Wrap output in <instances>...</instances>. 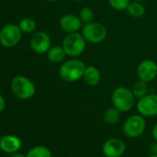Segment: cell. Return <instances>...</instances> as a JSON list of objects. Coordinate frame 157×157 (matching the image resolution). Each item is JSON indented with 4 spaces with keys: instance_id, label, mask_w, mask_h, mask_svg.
Returning a JSON list of instances; mask_svg holds the SVG:
<instances>
[{
    "instance_id": "1",
    "label": "cell",
    "mask_w": 157,
    "mask_h": 157,
    "mask_svg": "<svg viewBox=\"0 0 157 157\" xmlns=\"http://www.w3.org/2000/svg\"><path fill=\"white\" fill-rule=\"evenodd\" d=\"M86 65L82 60L73 57L65 61L59 68V77L66 82H75L83 77Z\"/></svg>"
},
{
    "instance_id": "2",
    "label": "cell",
    "mask_w": 157,
    "mask_h": 157,
    "mask_svg": "<svg viewBox=\"0 0 157 157\" xmlns=\"http://www.w3.org/2000/svg\"><path fill=\"white\" fill-rule=\"evenodd\" d=\"M135 96L131 91L125 86L117 87L111 96L113 106L120 112H128L135 105Z\"/></svg>"
},
{
    "instance_id": "3",
    "label": "cell",
    "mask_w": 157,
    "mask_h": 157,
    "mask_svg": "<svg viewBox=\"0 0 157 157\" xmlns=\"http://www.w3.org/2000/svg\"><path fill=\"white\" fill-rule=\"evenodd\" d=\"M86 43L87 42L82 33H71L65 36L62 46L67 56L70 57H78L83 54L86 48Z\"/></svg>"
},
{
    "instance_id": "4",
    "label": "cell",
    "mask_w": 157,
    "mask_h": 157,
    "mask_svg": "<svg viewBox=\"0 0 157 157\" xmlns=\"http://www.w3.org/2000/svg\"><path fill=\"white\" fill-rule=\"evenodd\" d=\"M82 34L87 43L100 44L105 40L107 36V30L102 23L92 21L82 26Z\"/></svg>"
},
{
    "instance_id": "5",
    "label": "cell",
    "mask_w": 157,
    "mask_h": 157,
    "mask_svg": "<svg viewBox=\"0 0 157 157\" xmlns=\"http://www.w3.org/2000/svg\"><path fill=\"white\" fill-rule=\"evenodd\" d=\"M11 90L18 98L22 100L32 98L36 91L33 82L23 76H17L13 78L11 82Z\"/></svg>"
},
{
    "instance_id": "6",
    "label": "cell",
    "mask_w": 157,
    "mask_h": 157,
    "mask_svg": "<svg viewBox=\"0 0 157 157\" xmlns=\"http://www.w3.org/2000/svg\"><path fill=\"white\" fill-rule=\"evenodd\" d=\"M146 123L143 116L132 115L128 117L123 124V133L131 139L140 137L145 130Z\"/></svg>"
},
{
    "instance_id": "7",
    "label": "cell",
    "mask_w": 157,
    "mask_h": 157,
    "mask_svg": "<svg viewBox=\"0 0 157 157\" xmlns=\"http://www.w3.org/2000/svg\"><path fill=\"white\" fill-rule=\"evenodd\" d=\"M21 39V30L15 24H8L0 31V43L6 47L15 46Z\"/></svg>"
},
{
    "instance_id": "8",
    "label": "cell",
    "mask_w": 157,
    "mask_h": 157,
    "mask_svg": "<svg viewBox=\"0 0 157 157\" xmlns=\"http://www.w3.org/2000/svg\"><path fill=\"white\" fill-rule=\"evenodd\" d=\"M136 105L138 112L143 117H151L157 116V94H146L139 99Z\"/></svg>"
},
{
    "instance_id": "9",
    "label": "cell",
    "mask_w": 157,
    "mask_h": 157,
    "mask_svg": "<svg viewBox=\"0 0 157 157\" xmlns=\"http://www.w3.org/2000/svg\"><path fill=\"white\" fill-rule=\"evenodd\" d=\"M139 80L145 82H151L157 77V64L151 59L142 60L137 67Z\"/></svg>"
},
{
    "instance_id": "10",
    "label": "cell",
    "mask_w": 157,
    "mask_h": 157,
    "mask_svg": "<svg viewBox=\"0 0 157 157\" xmlns=\"http://www.w3.org/2000/svg\"><path fill=\"white\" fill-rule=\"evenodd\" d=\"M126 150L125 142L117 138L107 140L102 147V151L106 157H120Z\"/></svg>"
},
{
    "instance_id": "11",
    "label": "cell",
    "mask_w": 157,
    "mask_h": 157,
    "mask_svg": "<svg viewBox=\"0 0 157 157\" xmlns=\"http://www.w3.org/2000/svg\"><path fill=\"white\" fill-rule=\"evenodd\" d=\"M31 47L37 54L47 53L51 47L50 36L44 32L35 33L31 39Z\"/></svg>"
},
{
    "instance_id": "12",
    "label": "cell",
    "mask_w": 157,
    "mask_h": 157,
    "mask_svg": "<svg viewBox=\"0 0 157 157\" xmlns=\"http://www.w3.org/2000/svg\"><path fill=\"white\" fill-rule=\"evenodd\" d=\"M82 23L80 17L72 13L63 15L59 21L61 29L67 33L80 32L82 29Z\"/></svg>"
},
{
    "instance_id": "13",
    "label": "cell",
    "mask_w": 157,
    "mask_h": 157,
    "mask_svg": "<svg viewBox=\"0 0 157 157\" xmlns=\"http://www.w3.org/2000/svg\"><path fill=\"white\" fill-rule=\"evenodd\" d=\"M21 147V140L14 135H7L0 140V149L8 153L17 152Z\"/></svg>"
},
{
    "instance_id": "14",
    "label": "cell",
    "mask_w": 157,
    "mask_h": 157,
    "mask_svg": "<svg viewBox=\"0 0 157 157\" xmlns=\"http://www.w3.org/2000/svg\"><path fill=\"white\" fill-rule=\"evenodd\" d=\"M82 78L87 85L96 86L101 81V73L94 66H86Z\"/></svg>"
},
{
    "instance_id": "15",
    "label": "cell",
    "mask_w": 157,
    "mask_h": 157,
    "mask_svg": "<svg viewBox=\"0 0 157 157\" xmlns=\"http://www.w3.org/2000/svg\"><path fill=\"white\" fill-rule=\"evenodd\" d=\"M66 56H67V54L63 46H60V45L51 46L50 49L47 51V57L49 61L52 63H60L65 59Z\"/></svg>"
},
{
    "instance_id": "16",
    "label": "cell",
    "mask_w": 157,
    "mask_h": 157,
    "mask_svg": "<svg viewBox=\"0 0 157 157\" xmlns=\"http://www.w3.org/2000/svg\"><path fill=\"white\" fill-rule=\"evenodd\" d=\"M126 10L128 11L129 16H131L132 18H137V19L143 17L145 14L144 6L141 4V2H138V1L130 2Z\"/></svg>"
},
{
    "instance_id": "17",
    "label": "cell",
    "mask_w": 157,
    "mask_h": 157,
    "mask_svg": "<svg viewBox=\"0 0 157 157\" xmlns=\"http://www.w3.org/2000/svg\"><path fill=\"white\" fill-rule=\"evenodd\" d=\"M148 88H149L148 87V82H145L143 81L139 80L138 82H136L133 84L131 91H132L135 98L140 99L141 97L148 94Z\"/></svg>"
},
{
    "instance_id": "18",
    "label": "cell",
    "mask_w": 157,
    "mask_h": 157,
    "mask_svg": "<svg viewBox=\"0 0 157 157\" xmlns=\"http://www.w3.org/2000/svg\"><path fill=\"white\" fill-rule=\"evenodd\" d=\"M119 118H120V111L117 110L114 106L105 110V112L104 114V119L109 125H114V124L117 123Z\"/></svg>"
},
{
    "instance_id": "19",
    "label": "cell",
    "mask_w": 157,
    "mask_h": 157,
    "mask_svg": "<svg viewBox=\"0 0 157 157\" xmlns=\"http://www.w3.org/2000/svg\"><path fill=\"white\" fill-rule=\"evenodd\" d=\"M26 157H52L51 151L44 146H36L31 149Z\"/></svg>"
},
{
    "instance_id": "20",
    "label": "cell",
    "mask_w": 157,
    "mask_h": 157,
    "mask_svg": "<svg viewBox=\"0 0 157 157\" xmlns=\"http://www.w3.org/2000/svg\"><path fill=\"white\" fill-rule=\"evenodd\" d=\"M20 28L21 32L24 33H32L36 29V22L34 20L31 18H24L20 22Z\"/></svg>"
},
{
    "instance_id": "21",
    "label": "cell",
    "mask_w": 157,
    "mask_h": 157,
    "mask_svg": "<svg viewBox=\"0 0 157 157\" xmlns=\"http://www.w3.org/2000/svg\"><path fill=\"white\" fill-rule=\"evenodd\" d=\"M78 17L82 20V21L86 24V23H90L92 21H94V10L89 8V7H85L83 8L81 11L80 14H78Z\"/></svg>"
},
{
    "instance_id": "22",
    "label": "cell",
    "mask_w": 157,
    "mask_h": 157,
    "mask_svg": "<svg viewBox=\"0 0 157 157\" xmlns=\"http://www.w3.org/2000/svg\"><path fill=\"white\" fill-rule=\"evenodd\" d=\"M108 3L115 10L123 11L127 10L128 4L130 3V0H108Z\"/></svg>"
},
{
    "instance_id": "23",
    "label": "cell",
    "mask_w": 157,
    "mask_h": 157,
    "mask_svg": "<svg viewBox=\"0 0 157 157\" xmlns=\"http://www.w3.org/2000/svg\"><path fill=\"white\" fill-rule=\"evenodd\" d=\"M150 150L152 154H157V140H154L153 142H151L150 146Z\"/></svg>"
},
{
    "instance_id": "24",
    "label": "cell",
    "mask_w": 157,
    "mask_h": 157,
    "mask_svg": "<svg viewBox=\"0 0 157 157\" xmlns=\"http://www.w3.org/2000/svg\"><path fill=\"white\" fill-rule=\"evenodd\" d=\"M5 105H6V104H5V100H4V98H3V96H2V95H0V113H1V112L4 110Z\"/></svg>"
},
{
    "instance_id": "25",
    "label": "cell",
    "mask_w": 157,
    "mask_h": 157,
    "mask_svg": "<svg viewBox=\"0 0 157 157\" xmlns=\"http://www.w3.org/2000/svg\"><path fill=\"white\" fill-rule=\"evenodd\" d=\"M151 134H152V137L155 140H157V123L153 126L152 128V130H151Z\"/></svg>"
},
{
    "instance_id": "26",
    "label": "cell",
    "mask_w": 157,
    "mask_h": 157,
    "mask_svg": "<svg viewBox=\"0 0 157 157\" xmlns=\"http://www.w3.org/2000/svg\"><path fill=\"white\" fill-rule=\"evenodd\" d=\"M10 157H26L25 155L21 154V153H18V152H13L11 153V155Z\"/></svg>"
},
{
    "instance_id": "27",
    "label": "cell",
    "mask_w": 157,
    "mask_h": 157,
    "mask_svg": "<svg viewBox=\"0 0 157 157\" xmlns=\"http://www.w3.org/2000/svg\"><path fill=\"white\" fill-rule=\"evenodd\" d=\"M148 157H157V154H151V155H150Z\"/></svg>"
},
{
    "instance_id": "28",
    "label": "cell",
    "mask_w": 157,
    "mask_h": 157,
    "mask_svg": "<svg viewBox=\"0 0 157 157\" xmlns=\"http://www.w3.org/2000/svg\"><path fill=\"white\" fill-rule=\"evenodd\" d=\"M47 1H50V2H56L58 0H47Z\"/></svg>"
},
{
    "instance_id": "29",
    "label": "cell",
    "mask_w": 157,
    "mask_h": 157,
    "mask_svg": "<svg viewBox=\"0 0 157 157\" xmlns=\"http://www.w3.org/2000/svg\"><path fill=\"white\" fill-rule=\"evenodd\" d=\"M72 1H75V2H81V1H83V0H72Z\"/></svg>"
},
{
    "instance_id": "30",
    "label": "cell",
    "mask_w": 157,
    "mask_h": 157,
    "mask_svg": "<svg viewBox=\"0 0 157 157\" xmlns=\"http://www.w3.org/2000/svg\"><path fill=\"white\" fill-rule=\"evenodd\" d=\"M133 1H138V2H142L144 0H133Z\"/></svg>"
}]
</instances>
